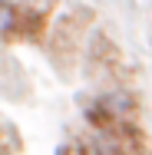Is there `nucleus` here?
I'll list each match as a JSON object with an SVG mask.
<instances>
[{"label": "nucleus", "mask_w": 152, "mask_h": 155, "mask_svg": "<svg viewBox=\"0 0 152 155\" xmlns=\"http://www.w3.org/2000/svg\"><path fill=\"white\" fill-rule=\"evenodd\" d=\"M17 33H20V3L0 0V43L17 40Z\"/></svg>", "instance_id": "nucleus-4"}, {"label": "nucleus", "mask_w": 152, "mask_h": 155, "mask_svg": "<svg viewBox=\"0 0 152 155\" xmlns=\"http://www.w3.org/2000/svg\"><path fill=\"white\" fill-rule=\"evenodd\" d=\"M53 17H56V0L20 3V33H17V40H23V43H46Z\"/></svg>", "instance_id": "nucleus-2"}, {"label": "nucleus", "mask_w": 152, "mask_h": 155, "mask_svg": "<svg viewBox=\"0 0 152 155\" xmlns=\"http://www.w3.org/2000/svg\"><path fill=\"white\" fill-rule=\"evenodd\" d=\"M93 20V10L86 7H66L60 17H53L50 23V33H46V43H50V53H53V63L73 60L83 46V33Z\"/></svg>", "instance_id": "nucleus-1"}, {"label": "nucleus", "mask_w": 152, "mask_h": 155, "mask_svg": "<svg viewBox=\"0 0 152 155\" xmlns=\"http://www.w3.org/2000/svg\"><path fill=\"white\" fill-rule=\"evenodd\" d=\"M109 119L116 125H126V122H136V116H139V99L129 93L126 86H113L109 93H103V96H96L93 99Z\"/></svg>", "instance_id": "nucleus-3"}, {"label": "nucleus", "mask_w": 152, "mask_h": 155, "mask_svg": "<svg viewBox=\"0 0 152 155\" xmlns=\"http://www.w3.org/2000/svg\"><path fill=\"white\" fill-rule=\"evenodd\" d=\"M0 149H3V129H0Z\"/></svg>", "instance_id": "nucleus-5"}, {"label": "nucleus", "mask_w": 152, "mask_h": 155, "mask_svg": "<svg viewBox=\"0 0 152 155\" xmlns=\"http://www.w3.org/2000/svg\"><path fill=\"white\" fill-rule=\"evenodd\" d=\"M0 155H10V152H7V149H0Z\"/></svg>", "instance_id": "nucleus-6"}]
</instances>
